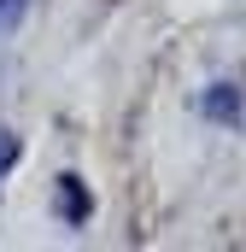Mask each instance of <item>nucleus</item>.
<instances>
[{
	"instance_id": "1",
	"label": "nucleus",
	"mask_w": 246,
	"mask_h": 252,
	"mask_svg": "<svg viewBox=\"0 0 246 252\" xmlns=\"http://www.w3.org/2000/svg\"><path fill=\"white\" fill-rule=\"evenodd\" d=\"M205 118H211V124H241V94H235L229 82H217V88L205 94Z\"/></svg>"
},
{
	"instance_id": "2",
	"label": "nucleus",
	"mask_w": 246,
	"mask_h": 252,
	"mask_svg": "<svg viewBox=\"0 0 246 252\" xmlns=\"http://www.w3.org/2000/svg\"><path fill=\"white\" fill-rule=\"evenodd\" d=\"M82 211H88V205H82V182H76V176H64V217H70V223H82Z\"/></svg>"
},
{
	"instance_id": "3",
	"label": "nucleus",
	"mask_w": 246,
	"mask_h": 252,
	"mask_svg": "<svg viewBox=\"0 0 246 252\" xmlns=\"http://www.w3.org/2000/svg\"><path fill=\"white\" fill-rule=\"evenodd\" d=\"M18 12H24V0H0V24H12Z\"/></svg>"
},
{
	"instance_id": "4",
	"label": "nucleus",
	"mask_w": 246,
	"mask_h": 252,
	"mask_svg": "<svg viewBox=\"0 0 246 252\" xmlns=\"http://www.w3.org/2000/svg\"><path fill=\"white\" fill-rule=\"evenodd\" d=\"M12 153H18V147H12V141H0V170L12 164Z\"/></svg>"
}]
</instances>
